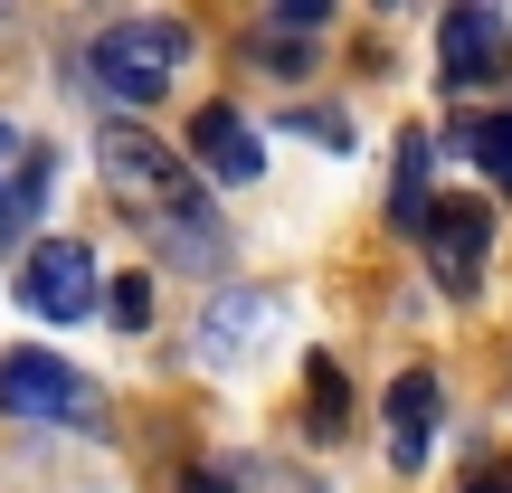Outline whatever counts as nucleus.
I'll use <instances>...</instances> for the list:
<instances>
[{
  "mask_svg": "<svg viewBox=\"0 0 512 493\" xmlns=\"http://www.w3.org/2000/svg\"><path fill=\"white\" fill-rule=\"evenodd\" d=\"M95 171H105V190L143 219V238L162 247V266H181V275H219L228 266V228H219V209H209L200 171H190L181 152H162L152 133L114 124L105 143H95Z\"/></svg>",
  "mask_w": 512,
  "mask_h": 493,
  "instance_id": "f257e3e1",
  "label": "nucleus"
},
{
  "mask_svg": "<svg viewBox=\"0 0 512 493\" xmlns=\"http://www.w3.org/2000/svg\"><path fill=\"white\" fill-rule=\"evenodd\" d=\"M190 19H114L105 38L86 48V86L105 105H162L171 67H190Z\"/></svg>",
  "mask_w": 512,
  "mask_h": 493,
  "instance_id": "f03ea898",
  "label": "nucleus"
},
{
  "mask_svg": "<svg viewBox=\"0 0 512 493\" xmlns=\"http://www.w3.org/2000/svg\"><path fill=\"white\" fill-rule=\"evenodd\" d=\"M0 418H57V427H95L105 399L86 389V370H67L57 351H0Z\"/></svg>",
  "mask_w": 512,
  "mask_h": 493,
  "instance_id": "7ed1b4c3",
  "label": "nucleus"
},
{
  "mask_svg": "<svg viewBox=\"0 0 512 493\" xmlns=\"http://www.w3.org/2000/svg\"><path fill=\"white\" fill-rule=\"evenodd\" d=\"M95 294H105V266H95L86 238H38L19 256V304L48 313V323H86Z\"/></svg>",
  "mask_w": 512,
  "mask_h": 493,
  "instance_id": "20e7f679",
  "label": "nucleus"
},
{
  "mask_svg": "<svg viewBox=\"0 0 512 493\" xmlns=\"http://www.w3.org/2000/svg\"><path fill=\"white\" fill-rule=\"evenodd\" d=\"M418 247H427V275H437V294H475L484 285V256H494V209L484 200H437L427 209V228H418Z\"/></svg>",
  "mask_w": 512,
  "mask_h": 493,
  "instance_id": "39448f33",
  "label": "nucleus"
},
{
  "mask_svg": "<svg viewBox=\"0 0 512 493\" xmlns=\"http://www.w3.org/2000/svg\"><path fill=\"white\" fill-rule=\"evenodd\" d=\"M437 57H446V86H503L512 76V29H503V10L494 0H465V10H446L437 19Z\"/></svg>",
  "mask_w": 512,
  "mask_h": 493,
  "instance_id": "423d86ee",
  "label": "nucleus"
},
{
  "mask_svg": "<svg viewBox=\"0 0 512 493\" xmlns=\"http://www.w3.org/2000/svg\"><path fill=\"white\" fill-rule=\"evenodd\" d=\"M190 162H200V181H256V171H266V152H256V124L238 105H200L190 114Z\"/></svg>",
  "mask_w": 512,
  "mask_h": 493,
  "instance_id": "0eeeda50",
  "label": "nucleus"
},
{
  "mask_svg": "<svg viewBox=\"0 0 512 493\" xmlns=\"http://www.w3.org/2000/svg\"><path fill=\"white\" fill-rule=\"evenodd\" d=\"M437 408H446L437 370H399V380H389V465H399V475H418V465L437 456Z\"/></svg>",
  "mask_w": 512,
  "mask_h": 493,
  "instance_id": "6e6552de",
  "label": "nucleus"
},
{
  "mask_svg": "<svg viewBox=\"0 0 512 493\" xmlns=\"http://www.w3.org/2000/svg\"><path fill=\"white\" fill-rule=\"evenodd\" d=\"M266 332H275V294H219L209 323H200V361L228 370V361H247V351H266Z\"/></svg>",
  "mask_w": 512,
  "mask_h": 493,
  "instance_id": "1a4fd4ad",
  "label": "nucleus"
},
{
  "mask_svg": "<svg viewBox=\"0 0 512 493\" xmlns=\"http://www.w3.org/2000/svg\"><path fill=\"white\" fill-rule=\"evenodd\" d=\"M427 162H437V143H427V133H408V143H399V171H389V219H399L408 238H418L427 209H437V200H427Z\"/></svg>",
  "mask_w": 512,
  "mask_h": 493,
  "instance_id": "9d476101",
  "label": "nucleus"
},
{
  "mask_svg": "<svg viewBox=\"0 0 512 493\" xmlns=\"http://www.w3.org/2000/svg\"><path fill=\"white\" fill-rule=\"evenodd\" d=\"M304 418H313V437H342V427H351L342 361H313V370H304Z\"/></svg>",
  "mask_w": 512,
  "mask_h": 493,
  "instance_id": "9b49d317",
  "label": "nucleus"
},
{
  "mask_svg": "<svg viewBox=\"0 0 512 493\" xmlns=\"http://www.w3.org/2000/svg\"><path fill=\"white\" fill-rule=\"evenodd\" d=\"M465 152L512 190V114H465Z\"/></svg>",
  "mask_w": 512,
  "mask_h": 493,
  "instance_id": "f8f14e48",
  "label": "nucleus"
},
{
  "mask_svg": "<svg viewBox=\"0 0 512 493\" xmlns=\"http://www.w3.org/2000/svg\"><path fill=\"white\" fill-rule=\"evenodd\" d=\"M228 484H238V493H313L304 475H275L266 456H238V465H228Z\"/></svg>",
  "mask_w": 512,
  "mask_h": 493,
  "instance_id": "ddd939ff",
  "label": "nucleus"
},
{
  "mask_svg": "<svg viewBox=\"0 0 512 493\" xmlns=\"http://www.w3.org/2000/svg\"><path fill=\"white\" fill-rule=\"evenodd\" d=\"M323 0H275V10H266V38H313V29H323Z\"/></svg>",
  "mask_w": 512,
  "mask_h": 493,
  "instance_id": "4468645a",
  "label": "nucleus"
},
{
  "mask_svg": "<svg viewBox=\"0 0 512 493\" xmlns=\"http://www.w3.org/2000/svg\"><path fill=\"white\" fill-rule=\"evenodd\" d=\"M105 304H114V323H124V332H143V323H152V285H143V275H124Z\"/></svg>",
  "mask_w": 512,
  "mask_h": 493,
  "instance_id": "2eb2a0df",
  "label": "nucleus"
},
{
  "mask_svg": "<svg viewBox=\"0 0 512 493\" xmlns=\"http://www.w3.org/2000/svg\"><path fill=\"white\" fill-rule=\"evenodd\" d=\"M294 133H313V143H351V124L323 114V105H294Z\"/></svg>",
  "mask_w": 512,
  "mask_h": 493,
  "instance_id": "dca6fc26",
  "label": "nucleus"
},
{
  "mask_svg": "<svg viewBox=\"0 0 512 493\" xmlns=\"http://www.w3.org/2000/svg\"><path fill=\"white\" fill-rule=\"evenodd\" d=\"M171 493H238V484H228V465H190V475L171 484Z\"/></svg>",
  "mask_w": 512,
  "mask_h": 493,
  "instance_id": "f3484780",
  "label": "nucleus"
},
{
  "mask_svg": "<svg viewBox=\"0 0 512 493\" xmlns=\"http://www.w3.org/2000/svg\"><path fill=\"white\" fill-rule=\"evenodd\" d=\"M19 162H29V133H19L10 114H0V171H19Z\"/></svg>",
  "mask_w": 512,
  "mask_h": 493,
  "instance_id": "a211bd4d",
  "label": "nucleus"
},
{
  "mask_svg": "<svg viewBox=\"0 0 512 493\" xmlns=\"http://www.w3.org/2000/svg\"><path fill=\"white\" fill-rule=\"evenodd\" d=\"M465 493H512V475H475V484H465Z\"/></svg>",
  "mask_w": 512,
  "mask_h": 493,
  "instance_id": "6ab92c4d",
  "label": "nucleus"
},
{
  "mask_svg": "<svg viewBox=\"0 0 512 493\" xmlns=\"http://www.w3.org/2000/svg\"><path fill=\"white\" fill-rule=\"evenodd\" d=\"M0 238H10V190H0Z\"/></svg>",
  "mask_w": 512,
  "mask_h": 493,
  "instance_id": "aec40b11",
  "label": "nucleus"
}]
</instances>
